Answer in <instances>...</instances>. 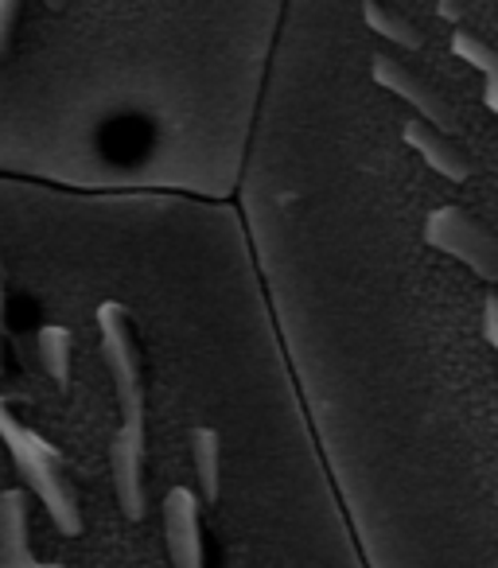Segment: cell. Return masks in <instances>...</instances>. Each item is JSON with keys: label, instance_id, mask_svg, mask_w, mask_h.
<instances>
[{"label": "cell", "instance_id": "6da1fadb", "mask_svg": "<svg viewBox=\"0 0 498 568\" xmlns=\"http://www.w3.org/2000/svg\"><path fill=\"white\" fill-rule=\"evenodd\" d=\"M98 332H102V358L110 366L113 394H118L121 428L110 444V471H113V495L129 521L144 518V378H141V351L133 339L129 312L118 301H105L98 308Z\"/></svg>", "mask_w": 498, "mask_h": 568}, {"label": "cell", "instance_id": "7a4b0ae2", "mask_svg": "<svg viewBox=\"0 0 498 568\" xmlns=\"http://www.w3.org/2000/svg\"><path fill=\"white\" fill-rule=\"evenodd\" d=\"M0 440H4V448H9L20 479H24L28 490L43 503V510H48V518L55 521L59 534L79 537L82 534V503H79V490H74V483H71V471H67V456L55 448V444L43 440L35 428H28L24 420L9 409L4 397H0Z\"/></svg>", "mask_w": 498, "mask_h": 568}, {"label": "cell", "instance_id": "3957f363", "mask_svg": "<svg viewBox=\"0 0 498 568\" xmlns=\"http://www.w3.org/2000/svg\"><path fill=\"white\" fill-rule=\"evenodd\" d=\"M425 242L433 250H444L448 257L464 261L482 281L498 284V234L482 226L467 206H436L425 219Z\"/></svg>", "mask_w": 498, "mask_h": 568}, {"label": "cell", "instance_id": "277c9868", "mask_svg": "<svg viewBox=\"0 0 498 568\" xmlns=\"http://www.w3.org/2000/svg\"><path fill=\"white\" fill-rule=\"evenodd\" d=\"M370 74H374L378 87H386L389 94H397L402 102H409L413 110L420 113L425 125H433V129H440V133L451 136V129H456V110H451V102L440 94V87H436L420 67H413L409 59L394 55V51H374Z\"/></svg>", "mask_w": 498, "mask_h": 568}, {"label": "cell", "instance_id": "5b68a950", "mask_svg": "<svg viewBox=\"0 0 498 568\" xmlns=\"http://www.w3.org/2000/svg\"><path fill=\"white\" fill-rule=\"evenodd\" d=\"M164 545H167L172 568H206L203 518H199L195 490L172 487L164 495Z\"/></svg>", "mask_w": 498, "mask_h": 568}, {"label": "cell", "instance_id": "8992f818", "mask_svg": "<svg viewBox=\"0 0 498 568\" xmlns=\"http://www.w3.org/2000/svg\"><path fill=\"white\" fill-rule=\"evenodd\" d=\"M0 568H48L32 552V510L17 487L0 490Z\"/></svg>", "mask_w": 498, "mask_h": 568}, {"label": "cell", "instance_id": "52a82bcc", "mask_svg": "<svg viewBox=\"0 0 498 568\" xmlns=\"http://www.w3.org/2000/svg\"><path fill=\"white\" fill-rule=\"evenodd\" d=\"M402 133H405V144H409V149H417V156H425V164L433 168L436 175H444V180H451V183L471 180V172H475L471 160H467V152L459 149L448 133L425 125L420 118L405 121Z\"/></svg>", "mask_w": 498, "mask_h": 568}, {"label": "cell", "instance_id": "ba28073f", "mask_svg": "<svg viewBox=\"0 0 498 568\" xmlns=\"http://www.w3.org/2000/svg\"><path fill=\"white\" fill-rule=\"evenodd\" d=\"M451 51L482 74V102H487L490 113H498V48L464 28V32L451 36Z\"/></svg>", "mask_w": 498, "mask_h": 568}, {"label": "cell", "instance_id": "9c48e42d", "mask_svg": "<svg viewBox=\"0 0 498 568\" xmlns=\"http://www.w3.org/2000/svg\"><path fill=\"white\" fill-rule=\"evenodd\" d=\"M363 20L378 36H386L389 43H397L402 51H420V48H425V32H420L417 20L405 17L402 9H389V4H363Z\"/></svg>", "mask_w": 498, "mask_h": 568}, {"label": "cell", "instance_id": "30bf717a", "mask_svg": "<svg viewBox=\"0 0 498 568\" xmlns=\"http://www.w3.org/2000/svg\"><path fill=\"white\" fill-rule=\"evenodd\" d=\"M40 363L43 374L55 382L59 389H71V332L59 324L40 327Z\"/></svg>", "mask_w": 498, "mask_h": 568}, {"label": "cell", "instance_id": "8fae6325", "mask_svg": "<svg viewBox=\"0 0 498 568\" xmlns=\"http://www.w3.org/2000/svg\"><path fill=\"white\" fill-rule=\"evenodd\" d=\"M191 459H195L199 471V490H203L206 503L218 498V459H222V444L214 428H195L191 433Z\"/></svg>", "mask_w": 498, "mask_h": 568}, {"label": "cell", "instance_id": "7c38bea8", "mask_svg": "<svg viewBox=\"0 0 498 568\" xmlns=\"http://www.w3.org/2000/svg\"><path fill=\"white\" fill-rule=\"evenodd\" d=\"M482 332H487L490 347L498 351V293L487 296V312H482Z\"/></svg>", "mask_w": 498, "mask_h": 568}, {"label": "cell", "instance_id": "4fadbf2b", "mask_svg": "<svg viewBox=\"0 0 498 568\" xmlns=\"http://www.w3.org/2000/svg\"><path fill=\"white\" fill-rule=\"evenodd\" d=\"M12 17H17V4H0V48H4V32H9Z\"/></svg>", "mask_w": 498, "mask_h": 568}, {"label": "cell", "instance_id": "5bb4252c", "mask_svg": "<svg viewBox=\"0 0 498 568\" xmlns=\"http://www.w3.org/2000/svg\"><path fill=\"white\" fill-rule=\"evenodd\" d=\"M0 335H4V288H0ZM0 363H4V347H0Z\"/></svg>", "mask_w": 498, "mask_h": 568}, {"label": "cell", "instance_id": "9a60e30c", "mask_svg": "<svg viewBox=\"0 0 498 568\" xmlns=\"http://www.w3.org/2000/svg\"><path fill=\"white\" fill-rule=\"evenodd\" d=\"M48 568H67V565H59V560H48Z\"/></svg>", "mask_w": 498, "mask_h": 568}]
</instances>
